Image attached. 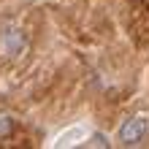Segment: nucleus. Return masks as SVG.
I'll return each mask as SVG.
<instances>
[{"label":"nucleus","instance_id":"39448f33","mask_svg":"<svg viewBox=\"0 0 149 149\" xmlns=\"http://www.w3.org/2000/svg\"><path fill=\"white\" fill-rule=\"evenodd\" d=\"M87 138H90V141H87L90 146H103V149H106V146H111V141H109V138L103 136V133H92V136H87Z\"/></svg>","mask_w":149,"mask_h":149},{"label":"nucleus","instance_id":"20e7f679","mask_svg":"<svg viewBox=\"0 0 149 149\" xmlns=\"http://www.w3.org/2000/svg\"><path fill=\"white\" fill-rule=\"evenodd\" d=\"M14 127H16V119L11 114H0V138H8L14 133Z\"/></svg>","mask_w":149,"mask_h":149},{"label":"nucleus","instance_id":"f03ea898","mask_svg":"<svg viewBox=\"0 0 149 149\" xmlns=\"http://www.w3.org/2000/svg\"><path fill=\"white\" fill-rule=\"evenodd\" d=\"M30 41H27V33L19 30V27H3L0 33V54L6 60H19L24 52H27Z\"/></svg>","mask_w":149,"mask_h":149},{"label":"nucleus","instance_id":"f257e3e1","mask_svg":"<svg viewBox=\"0 0 149 149\" xmlns=\"http://www.w3.org/2000/svg\"><path fill=\"white\" fill-rule=\"evenodd\" d=\"M149 133V117L146 114H133L119 125L117 130V141L119 146H138Z\"/></svg>","mask_w":149,"mask_h":149},{"label":"nucleus","instance_id":"7ed1b4c3","mask_svg":"<svg viewBox=\"0 0 149 149\" xmlns=\"http://www.w3.org/2000/svg\"><path fill=\"white\" fill-rule=\"evenodd\" d=\"M87 136H90V133H87L84 125H71V127H65L63 133L54 136L52 146H57V149H63V146H76V144H84Z\"/></svg>","mask_w":149,"mask_h":149}]
</instances>
